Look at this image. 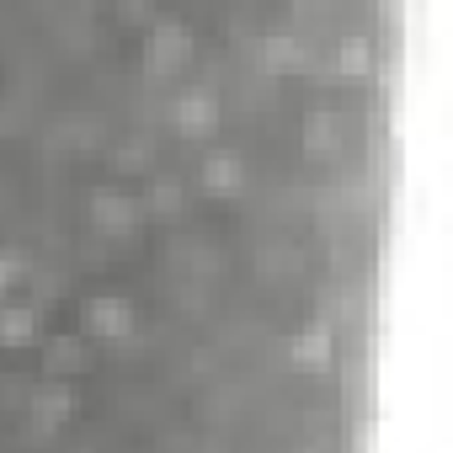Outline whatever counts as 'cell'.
<instances>
[{"label":"cell","mask_w":453,"mask_h":453,"mask_svg":"<svg viewBox=\"0 0 453 453\" xmlns=\"http://www.w3.org/2000/svg\"><path fill=\"white\" fill-rule=\"evenodd\" d=\"M192 38H187V27L181 22H155V33H150V43H144V65L155 70V75H165V70H176L192 49H187Z\"/></svg>","instance_id":"1"},{"label":"cell","mask_w":453,"mask_h":453,"mask_svg":"<svg viewBox=\"0 0 453 453\" xmlns=\"http://www.w3.org/2000/svg\"><path fill=\"white\" fill-rule=\"evenodd\" d=\"M176 128H181V134H208V128H213V96H208V91L181 96V102H176Z\"/></svg>","instance_id":"2"},{"label":"cell","mask_w":453,"mask_h":453,"mask_svg":"<svg viewBox=\"0 0 453 453\" xmlns=\"http://www.w3.org/2000/svg\"><path fill=\"white\" fill-rule=\"evenodd\" d=\"M91 326H96L102 336H123V331H128V310H123V299H102V304H91Z\"/></svg>","instance_id":"3"},{"label":"cell","mask_w":453,"mask_h":453,"mask_svg":"<svg viewBox=\"0 0 453 453\" xmlns=\"http://www.w3.org/2000/svg\"><path fill=\"white\" fill-rule=\"evenodd\" d=\"M96 219H102V224H112V230H128V224H134V203H128V197H107V192H102V197H96Z\"/></svg>","instance_id":"4"},{"label":"cell","mask_w":453,"mask_h":453,"mask_svg":"<svg viewBox=\"0 0 453 453\" xmlns=\"http://www.w3.org/2000/svg\"><path fill=\"white\" fill-rule=\"evenodd\" d=\"M203 181H208V187H235V181H241V176H235V160H230V155H213L208 171H203Z\"/></svg>","instance_id":"5"},{"label":"cell","mask_w":453,"mask_h":453,"mask_svg":"<svg viewBox=\"0 0 453 453\" xmlns=\"http://www.w3.org/2000/svg\"><path fill=\"white\" fill-rule=\"evenodd\" d=\"M326 336H299V347H294V357H304V363H315V357H326L331 347H320Z\"/></svg>","instance_id":"6"}]
</instances>
